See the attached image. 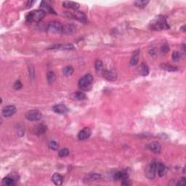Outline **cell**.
Here are the masks:
<instances>
[{
	"instance_id": "16",
	"label": "cell",
	"mask_w": 186,
	"mask_h": 186,
	"mask_svg": "<svg viewBox=\"0 0 186 186\" xmlns=\"http://www.w3.org/2000/svg\"><path fill=\"white\" fill-rule=\"evenodd\" d=\"M102 176L101 175L97 174V173H92V174H88L86 175V177H84V182H92V181H95L101 179Z\"/></svg>"
},
{
	"instance_id": "33",
	"label": "cell",
	"mask_w": 186,
	"mask_h": 186,
	"mask_svg": "<svg viewBox=\"0 0 186 186\" xmlns=\"http://www.w3.org/2000/svg\"><path fill=\"white\" fill-rule=\"evenodd\" d=\"M180 54L179 52L177 51H175L172 53V60L174 61H178V60L180 59Z\"/></svg>"
},
{
	"instance_id": "8",
	"label": "cell",
	"mask_w": 186,
	"mask_h": 186,
	"mask_svg": "<svg viewBox=\"0 0 186 186\" xmlns=\"http://www.w3.org/2000/svg\"><path fill=\"white\" fill-rule=\"evenodd\" d=\"M18 180V177L17 175H12V176L5 177L2 180V185L5 186H11L16 184L17 181Z\"/></svg>"
},
{
	"instance_id": "11",
	"label": "cell",
	"mask_w": 186,
	"mask_h": 186,
	"mask_svg": "<svg viewBox=\"0 0 186 186\" xmlns=\"http://www.w3.org/2000/svg\"><path fill=\"white\" fill-rule=\"evenodd\" d=\"M69 17H71V18H74V19L78 20L79 21L83 23H86L87 21V17L85 15V14L80 11L75 12L74 14H70Z\"/></svg>"
},
{
	"instance_id": "15",
	"label": "cell",
	"mask_w": 186,
	"mask_h": 186,
	"mask_svg": "<svg viewBox=\"0 0 186 186\" xmlns=\"http://www.w3.org/2000/svg\"><path fill=\"white\" fill-rule=\"evenodd\" d=\"M40 10H43L45 13L46 12V13L50 14H56V12L53 10V8L47 2H46L44 1H42L41 2V4H40Z\"/></svg>"
},
{
	"instance_id": "3",
	"label": "cell",
	"mask_w": 186,
	"mask_h": 186,
	"mask_svg": "<svg viewBox=\"0 0 186 186\" xmlns=\"http://www.w3.org/2000/svg\"><path fill=\"white\" fill-rule=\"evenodd\" d=\"M93 84V77L92 74H87L82 77L79 81V87L84 91H89L91 89Z\"/></svg>"
},
{
	"instance_id": "21",
	"label": "cell",
	"mask_w": 186,
	"mask_h": 186,
	"mask_svg": "<svg viewBox=\"0 0 186 186\" xmlns=\"http://www.w3.org/2000/svg\"><path fill=\"white\" fill-rule=\"evenodd\" d=\"M166 169L165 165L163 163H157V167H156V172H158L159 177H162L165 175L166 173Z\"/></svg>"
},
{
	"instance_id": "32",
	"label": "cell",
	"mask_w": 186,
	"mask_h": 186,
	"mask_svg": "<svg viewBox=\"0 0 186 186\" xmlns=\"http://www.w3.org/2000/svg\"><path fill=\"white\" fill-rule=\"evenodd\" d=\"M37 134H44V132H46V127L43 124H40L37 127Z\"/></svg>"
},
{
	"instance_id": "13",
	"label": "cell",
	"mask_w": 186,
	"mask_h": 186,
	"mask_svg": "<svg viewBox=\"0 0 186 186\" xmlns=\"http://www.w3.org/2000/svg\"><path fill=\"white\" fill-rule=\"evenodd\" d=\"M52 110L54 112L59 114H65L69 111V108L64 104H57L54 105Z\"/></svg>"
},
{
	"instance_id": "30",
	"label": "cell",
	"mask_w": 186,
	"mask_h": 186,
	"mask_svg": "<svg viewBox=\"0 0 186 186\" xmlns=\"http://www.w3.org/2000/svg\"><path fill=\"white\" fill-rule=\"evenodd\" d=\"M48 146L51 150H53V151H57L59 148L58 143L55 141H50L48 144Z\"/></svg>"
},
{
	"instance_id": "29",
	"label": "cell",
	"mask_w": 186,
	"mask_h": 186,
	"mask_svg": "<svg viewBox=\"0 0 186 186\" xmlns=\"http://www.w3.org/2000/svg\"><path fill=\"white\" fill-rule=\"evenodd\" d=\"M94 67H95V69L97 71H99V72L102 71L103 68V62L100 60H97L95 61V63H94Z\"/></svg>"
},
{
	"instance_id": "20",
	"label": "cell",
	"mask_w": 186,
	"mask_h": 186,
	"mask_svg": "<svg viewBox=\"0 0 186 186\" xmlns=\"http://www.w3.org/2000/svg\"><path fill=\"white\" fill-rule=\"evenodd\" d=\"M139 57H140V51H135V52L133 53L132 57L131 60H130L129 65L131 66H135L138 63L139 61Z\"/></svg>"
},
{
	"instance_id": "9",
	"label": "cell",
	"mask_w": 186,
	"mask_h": 186,
	"mask_svg": "<svg viewBox=\"0 0 186 186\" xmlns=\"http://www.w3.org/2000/svg\"><path fill=\"white\" fill-rule=\"evenodd\" d=\"M103 77L108 81L114 82L117 79V74L114 70H107L103 71Z\"/></svg>"
},
{
	"instance_id": "2",
	"label": "cell",
	"mask_w": 186,
	"mask_h": 186,
	"mask_svg": "<svg viewBox=\"0 0 186 186\" xmlns=\"http://www.w3.org/2000/svg\"><path fill=\"white\" fill-rule=\"evenodd\" d=\"M45 15V12L41 10H34V11L28 13V15L26 17V21L28 23L39 22L44 18Z\"/></svg>"
},
{
	"instance_id": "17",
	"label": "cell",
	"mask_w": 186,
	"mask_h": 186,
	"mask_svg": "<svg viewBox=\"0 0 186 186\" xmlns=\"http://www.w3.org/2000/svg\"><path fill=\"white\" fill-rule=\"evenodd\" d=\"M76 26L72 24H66L63 26V34H73L76 31Z\"/></svg>"
},
{
	"instance_id": "25",
	"label": "cell",
	"mask_w": 186,
	"mask_h": 186,
	"mask_svg": "<svg viewBox=\"0 0 186 186\" xmlns=\"http://www.w3.org/2000/svg\"><path fill=\"white\" fill-rule=\"evenodd\" d=\"M46 79L49 84H52L56 80V75L53 71H49L46 74Z\"/></svg>"
},
{
	"instance_id": "5",
	"label": "cell",
	"mask_w": 186,
	"mask_h": 186,
	"mask_svg": "<svg viewBox=\"0 0 186 186\" xmlns=\"http://www.w3.org/2000/svg\"><path fill=\"white\" fill-rule=\"evenodd\" d=\"M42 114L38 110H31L26 114V118L31 122H36L41 119Z\"/></svg>"
},
{
	"instance_id": "22",
	"label": "cell",
	"mask_w": 186,
	"mask_h": 186,
	"mask_svg": "<svg viewBox=\"0 0 186 186\" xmlns=\"http://www.w3.org/2000/svg\"><path fill=\"white\" fill-rule=\"evenodd\" d=\"M139 72L142 77H146L149 74V68L145 63H142L139 67Z\"/></svg>"
},
{
	"instance_id": "28",
	"label": "cell",
	"mask_w": 186,
	"mask_h": 186,
	"mask_svg": "<svg viewBox=\"0 0 186 186\" xmlns=\"http://www.w3.org/2000/svg\"><path fill=\"white\" fill-rule=\"evenodd\" d=\"M74 69L72 66H66V67H65L63 69V73L66 77H69V76L72 75L73 73H74Z\"/></svg>"
},
{
	"instance_id": "34",
	"label": "cell",
	"mask_w": 186,
	"mask_h": 186,
	"mask_svg": "<svg viewBox=\"0 0 186 186\" xmlns=\"http://www.w3.org/2000/svg\"><path fill=\"white\" fill-rule=\"evenodd\" d=\"M22 87H23L22 83H21V82L19 81V80H18V81H16L15 83H14L13 87H14V89H16V90H19V89H21V88H22Z\"/></svg>"
},
{
	"instance_id": "7",
	"label": "cell",
	"mask_w": 186,
	"mask_h": 186,
	"mask_svg": "<svg viewBox=\"0 0 186 186\" xmlns=\"http://www.w3.org/2000/svg\"><path fill=\"white\" fill-rule=\"evenodd\" d=\"M75 49L74 44L66 43V44H54L47 48V49H62V50H72Z\"/></svg>"
},
{
	"instance_id": "12",
	"label": "cell",
	"mask_w": 186,
	"mask_h": 186,
	"mask_svg": "<svg viewBox=\"0 0 186 186\" xmlns=\"http://www.w3.org/2000/svg\"><path fill=\"white\" fill-rule=\"evenodd\" d=\"M91 135V130L88 127L84 128L78 134V138L80 140H84L89 138Z\"/></svg>"
},
{
	"instance_id": "4",
	"label": "cell",
	"mask_w": 186,
	"mask_h": 186,
	"mask_svg": "<svg viewBox=\"0 0 186 186\" xmlns=\"http://www.w3.org/2000/svg\"><path fill=\"white\" fill-rule=\"evenodd\" d=\"M63 26L60 22L58 21H52L48 24L47 31L52 34H63Z\"/></svg>"
},
{
	"instance_id": "36",
	"label": "cell",
	"mask_w": 186,
	"mask_h": 186,
	"mask_svg": "<svg viewBox=\"0 0 186 186\" xmlns=\"http://www.w3.org/2000/svg\"><path fill=\"white\" fill-rule=\"evenodd\" d=\"M185 184H186V179L185 177H182V178H181V180L179 181V182H178L177 185L181 186V185H185Z\"/></svg>"
},
{
	"instance_id": "39",
	"label": "cell",
	"mask_w": 186,
	"mask_h": 186,
	"mask_svg": "<svg viewBox=\"0 0 186 186\" xmlns=\"http://www.w3.org/2000/svg\"><path fill=\"white\" fill-rule=\"evenodd\" d=\"M185 26H183L182 28H181V29H182V31H185V29H185Z\"/></svg>"
},
{
	"instance_id": "6",
	"label": "cell",
	"mask_w": 186,
	"mask_h": 186,
	"mask_svg": "<svg viewBox=\"0 0 186 186\" xmlns=\"http://www.w3.org/2000/svg\"><path fill=\"white\" fill-rule=\"evenodd\" d=\"M156 167H157V163L153 161L150 164L148 168L146 169L145 175H146L148 179H153L155 177V175H156Z\"/></svg>"
},
{
	"instance_id": "37",
	"label": "cell",
	"mask_w": 186,
	"mask_h": 186,
	"mask_svg": "<svg viewBox=\"0 0 186 186\" xmlns=\"http://www.w3.org/2000/svg\"><path fill=\"white\" fill-rule=\"evenodd\" d=\"M131 184H132L131 182H129V180H128V179L124 180H122V185L128 186V185H131Z\"/></svg>"
},
{
	"instance_id": "14",
	"label": "cell",
	"mask_w": 186,
	"mask_h": 186,
	"mask_svg": "<svg viewBox=\"0 0 186 186\" xmlns=\"http://www.w3.org/2000/svg\"><path fill=\"white\" fill-rule=\"evenodd\" d=\"M148 148L151 152H153L155 154H158L161 152L162 150V146L159 142H152L148 145Z\"/></svg>"
},
{
	"instance_id": "23",
	"label": "cell",
	"mask_w": 186,
	"mask_h": 186,
	"mask_svg": "<svg viewBox=\"0 0 186 186\" xmlns=\"http://www.w3.org/2000/svg\"><path fill=\"white\" fill-rule=\"evenodd\" d=\"M129 175L125 172H118L114 175V179L116 180H124L128 179Z\"/></svg>"
},
{
	"instance_id": "35",
	"label": "cell",
	"mask_w": 186,
	"mask_h": 186,
	"mask_svg": "<svg viewBox=\"0 0 186 186\" xmlns=\"http://www.w3.org/2000/svg\"><path fill=\"white\" fill-rule=\"evenodd\" d=\"M170 51V46H169L168 45H167V44H165V45H163L162 46V48H161V52H162V54H167V52Z\"/></svg>"
},
{
	"instance_id": "19",
	"label": "cell",
	"mask_w": 186,
	"mask_h": 186,
	"mask_svg": "<svg viewBox=\"0 0 186 186\" xmlns=\"http://www.w3.org/2000/svg\"><path fill=\"white\" fill-rule=\"evenodd\" d=\"M52 180L56 185H61L63 182V177L58 173H55L52 176Z\"/></svg>"
},
{
	"instance_id": "26",
	"label": "cell",
	"mask_w": 186,
	"mask_h": 186,
	"mask_svg": "<svg viewBox=\"0 0 186 186\" xmlns=\"http://www.w3.org/2000/svg\"><path fill=\"white\" fill-rule=\"evenodd\" d=\"M73 97L77 100H85L87 97L86 94L82 92H74L73 94Z\"/></svg>"
},
{
	"instance_id": "18",
	"label": "cell",
	"mask_w": 186,
	"mask_h": 186,
	"mask_svg": "<svg viewBox=\"0 0 186 186\" xmlns=\"http://www.w3.org/2000/svg\"><path fill=\"white\" fill-rule=\"evenodd\" d=\"M63 6L66 8L74 10H77L79 8V4H78L77 2H74V1H64L63 2Z\"/></svg>"
},
{
	"instance_id": "1",
	"label": "cell",
	"mask_w": 186,
	"mask_h": 186,
	"mask_svg": "<svg viewBox=\"0 0 186 186\" xmlns=\"http://www.w3.org/2000/svg\"><path fill=\"white\" fill-rule=\"evenodd\" d=\"M151 28L153 30L161 31V30H167L170 29V26L167 23V19L163 15H159L156 17L155 21L151 23Z\"/></svg>"
},
{
	"instance_id": "27",
	"label": "cell",
	"mask_w": 186,
	"mask_h": 186,
	"mask_svg": "<svg viewBox=\"0 0 186 186\" xmlns=\"http://www.w3.org/2000/svg\"><path fill=\"white\" fill-rule=\"evenodd\" d=\"M149 3V1H145V0H142V1H135L134 2V4L137 7L140 9L145 8L147 6V4Z\"/></svg>"
},
{
	"instance_id": "24",
	"label": "cell",
	"mask_w": 186,
	"mask_h": 186,
	"mask_svg": "<svg viewBox=\"0 0 186 186\" xmlns=\"http://www.w3.org/2000/svg\"><path fill=\"white\" fill-rule=\"evenodd\" d=\"M161 68L162 69L165 70L167 71H170V72H175V71H178V68L176 66H171L170 64H167V63H162L161 65Z\"/></svg>"
},
{
	"instance_id": "10",
	"label": "cell",
	"mask_w": 186,
	"mask_h": 186,
	"mask_svg": "<svg viewBox=\"0 0 186 186\" xmlns=\"http://www.w3.org/2000/svg\"><path fill=\"white\" fill-rule=\"evenodd\" d=\"M17 109L14 105H7L2 109V115L4 117H10L16 113Z\"/></svg>"
},
{
	"instance_id": "38",
	"label": "cell",
	"mask_w": 186,
	"mask_h": 186,
	"mask_svg": "<svg viewBox=\"0 0 186 186\" xmlns=\"http://www.w3.org/2000/svg\"><path fill=\"white\" fill-rule=\"evenodd\" d=\"M35 3L34 1H29L27 3V7H31Z\"/></svg>"
},
{
	"instance_id": "31",
	"label": "cell",
	"mask_w": 186,
	"mask_h": 186,
	"mask_svg": "<svg viewBox=\"0 0 186 186\" xmlns=\"http://www.w3.org/2000/svg\"><path fill=\"white\" fill-rule=\"evenodd\" d=\"M69 151L68 148H63V149L60 150L58 153L59 156L61 158L66 157V156H69Z\"/></svg>"
}]
</instances>
